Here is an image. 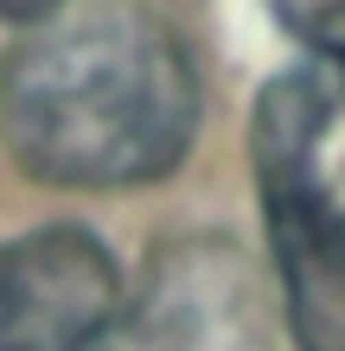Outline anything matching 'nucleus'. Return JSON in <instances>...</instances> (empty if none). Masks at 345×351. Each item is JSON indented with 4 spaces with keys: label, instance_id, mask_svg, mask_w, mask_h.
I'll list each match as a JSON object with an SVG mask.
<instances>
[{
    "label": "nucleus",
    "instance_id": "nucleus-4",
    "mask_svg": "<svg viewBox=\"0 0 345 351\" xmlns=\"http://www.w3.org/2000/svg\"><path fill=\"white\" fill-rule=\"evenodd\" d=\"M275 13L288 19L320 58H345V0H275Z\"/></svg>",
    "mask_w": 345,
    "mask_h": 351
},
{
    "label": "nucleus",
    "instance_id": "nucleus-2",
    "mask_svg": "<svg viewBox=\"0 0 345 351\" xmlns=\"http://www.w3.org/2000/svg\"><path fill=\"white\" fill-rule=\"evenodd\" d=\"M250 147L294 345L345 351V58L275 71Z\"/></svg>",
    "mask_w": 345,
    "mask_h": 351
},
{
    "label": "nucleus",
    "instance_id": "nucleus-3",
    "mask_svg": "<svg viewBox=\"0 0 345 351\" xmlns=\"http://www.w3.org/2000/svg\"><path fill=\"white\" fill-rule=\"evenodd\" d=\"M121 268L77 223L0 243V351H109Z\"/></svg>",
    "mask_w": 345,
    "mask_h": 351
},
{
    "label": "nucleus",
    "instance_id": "nucleus-1",
    "mask_svg": "<svg viewBox=\"0 0 345 351\" xmlns=\"http://www.w3.org/2000/svg\"><path fill=\"white\" fill-rule=\"evenodd\" d=\"M198 128V77L173 26L134 0L58 13L0 64V141L45 185H147Z\"/></svg>",
    "mask_w": 345,
    "mask_h": 351
},
{
    "label": "nucleus",
    "instance_id": "nucleus-5",
    "mask_svg": "<svg viewBox=\"0 0 345 351\" xmlns=\"http://www.w3.org/2000/svg\"><path fill=\"white\" fill-rule=\"evenodd\" d=\"M58 7H64V0H0V19H19V26H45Z\"/></svg>",
    "mask_w": 345,
    "mask_h": 351
}]
</instances>
